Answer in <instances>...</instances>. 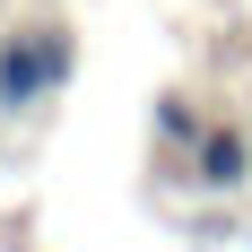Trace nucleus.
<instances>
[{"label": "nucleus", "mask_w": 252, "mask_h": 252, "mask_svg": "<svg viewBox=\"0 0 252 252\" xmlns=\"http://www.w3.org/2000/svg\"><path fill=\"white\" fill-rule=\"evenodd\" d=\"M244 174H252V139H235V130H218V139L200 148V183H226V191H235Z\"/></svg>", "instance_id": "obj_1"}]
</instances>
